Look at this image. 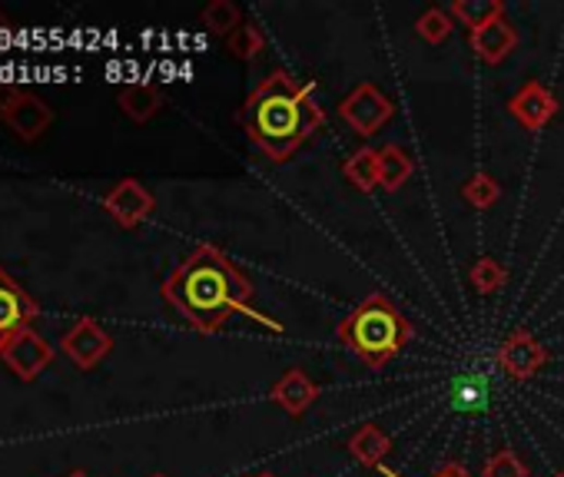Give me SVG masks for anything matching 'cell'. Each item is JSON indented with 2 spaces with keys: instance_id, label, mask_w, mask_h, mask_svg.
Instances as JSON below:
<instances>
[{
  "instance_id": "6da1fadb",
  "label": "cell",
  "mask_w": 564,
  "mask_h": 477,
  "mask_svg": "<svg viewBox=\"0 0 564 477\" xmlns=\"http://www.w3.org/2000/svg\"><path fill=\"white\" fill-rule=\"evenodd\" d=\"M253 295L256 289L243 276V269L209 243L196 246L164 282V298L203 335L219 332L232 315H243L250 322L283 335L286 326L279 318L260 311L253 305Z\"/></svg>"
},
{
  "instance_id": "7a4b0ae2",
  "label": "cell",
  "mask_w": 564,
  "mask_h": 477,
  "mask_svg": "<svg viewBox=\"0 0 564 477\" xmlns=\"http://www.w3.org/2000/svg\"><path fill=\"white\" fill-rule=\"evenodd\" d=\"M239 123L273 163H286L312 133L326 126V113L315 103L309 84L286 70H273L247 97Z\"/></svg>"
},
{
  "instance_id": "3957f363",
  "label": "cell",
  "mask_w": 564,
  "mask_h": 477,
  "mask_svg": "<svg viewBox=\"0 0 564 477\" xmlns=\"http://www.w3.org/2000/svg\"><path fill=\"white\" fill-rule=\"evenodd\" d=\"M336 339L369 368H385L412 339L409 318L382 292L365 295L336 329Z\"/></svg>"
},
{
  "instance_id": "277c9868",
  "label": "cell",
  "mask_w": 564,
  "mask_h": 477,
  "mask_svg": "<svg viewBox=\"0 0 564 477\" xmlns=\"http://www.w3.org/2000/svg\"><path fill=\"white\" fill-rule=\"evenodd\" d=\"M0 117H4V123L24 143H34L37 136H44L53 123V110L47 100L27 90H14V87H0Z\"/></svg>"
},
{
  "instance_id": "5b68a950",
  "label": "cell",
  "mask_w": 564,
  "mask_h": 477,
  "mask_svg": "<svg viewBox=\"0 0 564 477\" xmlns=\"http://www.w3.org/2000/svg\"><path fill=\"white\" fill-rule=\"evenodd\" d=\"M395 107L392 100L375 87V84H359L343 103H339V117L343 123L359 133V136H375L388 120H392Z\"/></svg>"
},
{
  "instance_id": "8992f818",
  "label": "cell",
  "mask_w": 564,
  "mask_h": 477,
  "mask_svg": "<svg viewBox=\"0 0 564 477\" xmlns=\"http://www.w3.org/2000/svg\"><path fill=\"white\" fill-rule=\"evenodd\" d=\"M34 318H37V302L31 298V292L0 269V352L8 348L14 335L31 329Z\"/></svg>"
},
{
  "instance_id": "52a82bcc",
  "label": "cell",
  "mask_w": 564,
  "mask_h": 477,
  "mask_svg": "<svg viewBox=\"0 0 564 477\" xmlns=\"http://www.w3.org/2000/svg\"><path fill=\"white\" fill-rule=\"evenodd\" d=\"M60 348H63V355H67L76 368L91 371V368H97V365L113 352V339L94 322V318H80V322H76L73 329L63 332Z\"/></svg>"
},
{
  "instance_id": "ba28073f",
  "label": "cell",
  "mask_w": 564,
  "mask_h": 477,
  "mask_svg": "<svg viewBox=\"0 0 564 477\" xmlns=\"http://www.w3.org/2000/svg\"><path fill=\"white\" fill-rule=\"evenodd\" d=\"M153 196H149V189L140 183V180H120L107 196H104V209L110 212V219L120 225V229H136L140 222H146L149 219V212H153Z\"/></svg>"
},
{
  "instance_id": "9c48e42d",
  "label": "cell",
  "mask_w": 564,
  "mask_h": 477,
  "mask_svg": "<svg viewBox=\"0 0 564 477\" xmlns=\"http://www.w3.org/2000/svg\"><path fill=\"white\" fill-rule=\"evenodd\" d=\"M499 365L505 375L525 381V378H535L548 365V348L528 329H515L499 348Z\"/></svg>"
},
{
  "instance_id": "30bf717a",
  "label": "cell",
  "mask_w": 564,
  "mask_h": 477,
  "mask_svg": "<svg viewBox=\"0 0 564 477\" xmlns=\"http://www.w3.org/2000/svg\"><path fill=\"white\" fill-rule=\"evenodd\" d=\"M0 358L8 362V368L21 378V381H34L50 362H53V345L37 335L34 329H24L21 335H14L8 342V348L0 352Z\"/></svg>"
},
{
  "instance_id": "8fae6325",
  "label": "cell",
  "mask_w": 564,
  "mask_h": 477,
  "mask_svg": "<svg viewBox=\"0 0 564 477\" xmlns=\"http://www.w3.org/2000/svg\"><path fill=\"white\" fill-rule=\"evenodd\" d=\"M508 113L515 117L518 126L538 133V130H544L554 120L557 97L541 84V80H528V84H521V90L508 100Z\"/></svg>"
},
{
  "instance_id": "7c38bea8",
  "label": "cell",
  "mask_w": 564,
  "mask_h": 477,
  "mask_svg": "<svg viewBox=\"0 0 564 477\" xmlns=\"http://www.w3.org/2000/svg\"><path fill=\"white\" fill-rule=\"evenodd\" d=\"M468 44H471V50H475V57H478L481 63H492V66H495V63H502L505 57L515 53V47H518V30H515V24L502 14V17L489 21L485 27L471 30Z\"/></svg>"
},
{
  "instance_id": "4fadbf2b",
  "label": "cell",
  "mask_w": 564,
  "mask_h": 477,
  "mask_svg": "<svg viewBox=\"0 0 564 477\" xmlns=\"http://www.w3.org/2000/svg\"><path fill=\"white\" fill-rule=\"evenodd\" d=\"M269 397H273V402H276L286 415L302 418V415L312 408L315 397H319V388H315V381L305 375V368H286V371L279 375V381L269 388Z\"/></svg>"
},
{
  "instance_id": "5bb4252c",
  "label": "cell",
  "mask_w": 564,
  "mask_h": 477,
  "mask_svg": "<svg viewBox=\"0 0 564 477\" xmlns=\"http://www.w3.org/2000/svg\"><path fill=\"white\" fill-rule=\"evenodd\" d=\"M448 405L458 415H485L492 405V384L485 375H461L452 381Z\"/></svg>"
},
{
  "instance_id": "9a60e30c",
  "label": "cell",
  "mask_w": 564,
  "mask_h": 477,
  "mask_svg": "<svg viewBox=\"0 0 564 477\" xmlns=\"http://www.w3.org/2000/svg\"><path fill=\"white\" fill-rule=\"evenodd\" d=\"M416 173V159L409 156V149H401L398 143H385L379 149V189L395 193L401 189Z\"/></svg>"
},
{
  "instance_id": "2e32d148",
  "label": "cell",
  "mask_w": 564,
  "mask_h": 477,
  "mask_svg": "<svg viewBox=\"0 0 564 477\" xmlns=\"http://www.w3.org/2000/svg\"><path fill=\"white\" fill-rule=\"evenodd\" d=\"M392 451V438L379 428V425H362L352 438H349V454L365 464V467H382V461Z\"/></svg>"
},
{
  "instance_id": "e0dca14e",
  "label": "cell",
  "mask_w": 564,
  "mask_h": 477,
  "mask_svg": "<svg viewBox=\"0 0 564 477\" xmlns=\"http://www.w3.org/2000/svg\"><path fill=\"white\" fill-rule=\"evenodd\" d=\"M343 176L349 180V186H356L359 193H372L379 186V149L362 146L356 149L346 163H343Z\"/></svg>"
},
{
  "instance_id": "ac0fdd59",
  "label": "cell",
  "mask_w": 564,
  "mask_h": 477,
  "mask_svg": "<svg viewBox=\"0 0 564 477\" xmlns=\"http://www.w3.org/2000/svg\"><path fill=\"white\" fill-rule=\"evenodd\" d=\"M120 107L130 120L146 123L149 117H156L159 107H164V97H159V90H153L149 84H130L120 90Z\"/></svg>"
},
{
  "instance_id": "d6986e66",
  "label": "cell",
  "mask_w": 564,
  "mask_h": 477,
  "mask_svg": "<svg viewBox=\"0 0 564 477\" xmlns=\"http://www.w3.org/2000/svg\"><path fill=\"white\" fill-rule=\"evenodd\" d=\"M448 14L458 24H465L468 30H478V27H485L489 21L502 17L505 8H502V0H455Z\"/></svg>"
},
{
  "instance_id": "ffe728a7",
  "label": "cell",
  "mask_w": 564,
  "mask_h": 477,
  "mask_svg": "<svg viewBox=\"0 0 564 477\" xmlns=\"http://www.w3.org/2000/svg\"><path fill=\"white\" fill-rule=\"evenodd\" d=\"M468 282H471V289L481 292V295H495V292L508 282V272H505V266H502L499 259H492V256H478L475 266H471V272H468Z\"/></svg>"
},
{
  "instance_id": "44dd1931",
  "label": "cell",
  "mask_w": 564,
  "mask_h": 477,
  "mask_svg": "<svg viewBox=\"0 0 564 477\" xmlns=\"http://www.w3.org/2000/svg\"><path fill=\"white\" fill-rule=\"evenodd\" d=\"M461 196L471 209H492L499 199H502V183L492 176V173H475L465 186H461Z\"/></svg>"
},
{
  "instance_id": "7402d4cb",
  "label": "cell",
  "mask_w": 564,
  "mask_h": 477,
  "mask_svg": "<svg viewBox=\"0 0 564 477\" xmlns=\"http://www.w3.org/2000/svg\"><path fill=\"white\" fill-rule=\"evenodd\" d=\"M200 21H203V27L206 30H213V34H232V30H239L243 27V14H239V8L236 4H229V0H213V4L200 14Z\"/></svg>"
},
{
  "instance_id": "603a6c76",
  "label": "cell",
  "mask_w": 564,
  "mask_h": 477,
  "mask_svg": "<svg viewBox=\"0 0 564 477\" xmlns=\"http://www.w3.org/2000/svg\"><path fill=\"white\" fill-rule=\"evenodd\" d=\"M226 47H229V53L239 57V60H253V57L266 47V37H263L260 24L243 21V27L232 30V34L226 37Z\"/></svg>"
},
{
  "instance_id": "cb8c5ba5",
  "label": "cell",
  "mask_w": 564,
  "mask_h": 477,
  "mask_svg": "<svg viewBox=\"0 0 564 477\" xmlns=\"http://www.w3.org/2000/svg\"><path fill=\"white\" fill-rule=\"evenodd\" d=\"M452 14L448 11H439V8H429L419 21H416V34L425 40V44H445L448 34H452Z\"/></svg>"
},
{
  "instance_id": "d4e9b609",
  "label": "cell",
  "mask_w": 564,
  "mask_h": 477,
  "mask_svg": "<svg viewBox=\"0 0 564 477\" xmlns=\"http://www.w3.org/2000/svg\"><path fill=\"white\" fill-rule=\"evenodd\" d=\"M485 477H528V464L521 461L518 451L512 448H499L489 461H485Z\"/></svg>"
},
{
  "instance_id": "484cf974",
  "label": "cell",
  "mask_w": 564,
  "mask_h": 477,
  "mask_svg": "<svg viewBox=\"0 0 564 477\" xmlns=\"http://www.w3.org/2000/svg\"><path fill=\"white\" fill-rule=\"evenodd\" d=\"M432 477H471V474L458 461H445V464H439V470Z\"/></svg>"
},
{
  "instance_id": "4316f807",
  "label": "cell",
  "mask_w": 564,
  "mask_h": 477,
  "mask_svg": "<svg viewBox=\"0 0 564 477\" xmlns=\"http://www.w3.org/2000/svg\"><path fill=\"white\" fill-rule=\"evenodd\" d=\"M67 477H91V474H87V470H70Z\"/></svg>"
},
{
  "instance_id": "83f0119b",
  "label": "cell",
  "mask_w": 564,
  "mask_h": 477,
  "mask_svg": "<svg viewBox=\"0 0 564 477\" xmlns=\"http://www.w3.org/2000/svg\"><path fill=\"white\" fill-rule=\"evenodd\" d=\"M250 477H276V474H269V470H260V474H250Z\"/></svg>"
},
{
  "instance_id": "f1b7e54d",
  "label": "cell",
  "mask_w": 564,
  "mask_h": 477,
  "mask_svg": "<svg viewBox=\"0 0 564 477\" xmlns=\"http://www.w3.org/2000/svg\"><path fill=\"white\" fill-rule=\"evenodd\" d=\"M551 477H564V470H561V474H551Z\"/></svg>"
},
{
  "instance_id": "f546056e",
  "label": "cell",
  "mask_w": 564,
  "mask_h": 477,
  "mask_svg": "<svg viewBox=\"0 0 564 477\" xmlns=\"http://www.w3.org/2000/svg\"><path fill=\"white\" fill-rule=\"evenodd\" d=\"M153 477H167V474H153Z\"/></svg>"
}]
</instances>
